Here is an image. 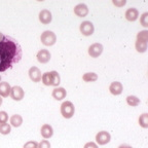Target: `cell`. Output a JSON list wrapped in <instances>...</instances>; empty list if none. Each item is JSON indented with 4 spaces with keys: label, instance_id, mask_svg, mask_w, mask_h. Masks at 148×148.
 Here are the masks:
<instances>
[{
    "label": "cell",
    "instance_id": "obj_13",
    "mask_svg": "<svg viewBox=\"0 0 148 148\" xmlns=\"http://www.w3.org/2000/svg\"><path fill=\"white\" fill-rule=\"evenodd\" d=\"M51 96L57 101H62L67 96V92H66V90L64 88H56L51 92Z\"/></svg>",
    "mask_w": 148,
    "mask_h": 148
},
{
    "label": "cell",
    "instance_id": "obj_24",
    "mask_svg": "<svg viewBox=\"0 0 148 148\" xmlns=\"http://www.w3.org/2000/svg\"><path fill=\"white\" fill-rule=\"evenodd\" d=\"M51 75H53V86H56V88H57L61 82L60 74H59L57 71H51Z\"/></svg>",
    "mask_w": 148,
    "mask_h": 148
},
{
    "label": "cell",
    "instance_id": "obj_5",
    "mask_svg": "<svg viewBox=\"0 0 148 148\" xmlns=\"http://www.w3.org/2000/svg\"><path fill=\"white\" fill-rule=\"evenodd\" d=\"M9 96H10L12 99L14 100V101H21L24 98V96H25V92H24V90L21 86H16L10 88V94H9Z\"/></svg>",
    "mask_w": 148,
    "mask_h": 148
},
{
    "label": "cell",
    "instance_id": "obj_31",
    "mask_svg": "<svg viewBox=\"0 0 148 148\" xmlns=\"http://www.w3.org/2000/svg\"><path fill=\"white\" fill-rule=\"evenodd\" d=\"M83 148H98V145L95 143V142H88Z\"/></svg>",
    "mask_w": 148,
    "mask_h": 148
},
{
    "label": "cell",
    "instance_id": "obj_10",
    "mask_svg": "<svg viewBox=\"0 0 148 148\" xmlns=\"http://www.w3.org/2000/svg\"><path fill=\"white\" fill-rule=\"evenodd\" d=\"M38 18H39V21L41 22L42 24H44V25H47V24H49L51 22V20H53L51 12H49V9H42L41 12H39V16H38Z\"/></svg>",
    "mask_w": 148,
    "mask_h": 148
},
{
    "label": "cell",
    "instance_id": "obj_25",
    "mask_svg": "<svg viewBox=\"0 0 148 148\" xmlns=\"http://www.w3.org/2000/svg\"><path fill=\"white\" fill-rule=\"evenodd\" d=\"M137 39L142 40V41H148V31L147 30L140 31L138 33V35H137Z\"/></svg>",
    "mask_w": 148,
    "mask_h": 148
},
{
    "label": "cell",
    "instance_id": "obj_7",
    "mask_svg": "<svg viewBox=\"0 0 148 148\" xmlns=\"http://www.w3.org/2000/svg\"><path fill=\"white\" fill-rule=\"evenodd\" d=\"M111 140V136L108 132L106 131H101L96 135V142L99 145H105V144L109 143Z\"/></svg>",
    "mask_w": 148,
    "mask_h": 148
},
{
    "label": "cell",
    "instance_id": "obj_9",
    "mask_svg": "<svg viewBox=\"0 0 148 148\" xmlns=\"http://www.w3.org/2000/svg\"><path fill=\"white\" fill-rule=\"evenodd\" d=\"M51 57V53L47 49H40L36 55L37 60H38L39 63H41V64H45V63L49 62Z\"/></svg>",
    "mask_w": 148,
    "mask_h": 148
},
{
    "label": "cell",
    "instance_id": "obj_15",
    "mask_svg": "<svg viewBox=\"0 0 148 148\" xmlns=\"http://www.w3.org/2000/svg\"><path fill=\"white\" fill-rule=\"evenodd\" d=\"M125 16V18H127L129 22H135L139 16L138 9L135 8V7H131V8L127 9Z\"/></svg>",
    "mask_w": 148,
    "mask_h": 148
},
{
    "label": "cell",
    "instance_id": "obj_26",
    "mask_svg": "<svg viewBox=\"0 0 148 148\" xmlns=\"http://www.w3.org/2000/svg\"><path fill=\"white\" fill-rule=\"evenodd\" d=\"M140 24L145 28L148 27V12H144V14L140 16Z\"/></svg>",
    "mask_w": 148,
    "mask_h": 148
},
{
    "label": "cell",
    "instance_id": "obj_8",
    "mask_svg": "<svg viewBox=\"0 0 148 148\" xmlns=\"http://www.w3.org/2000/svg\"><path fill=\"white\" fill-rule=\"evenodd\" d=\"M28 74H29V77H30V79L33 82H39V81L41 80V76H42L41 71H40L39 68L36 67V66L31 67L30 69H29Z\"/></svg>",
    "mask_w": 148,
    "mask_h": 148
},
{
    "label": "cell",
    "instance_id": "obj_16",
    "mask_svg": "<svg viewBox=\"0 0 148 148\" xmlns=\"http://www.w3.org/2000/svg\"><path fill=\"white\" fill-rule=\"evenodd\" d=\"M10 88L12 86H9V83L6 81L0 82V97L1 98H7L10 94Z\"/></svg>",
    "mask_w": 148,
    "mask_h": 148
},
{
    "label": "cell",
    "instance_id": "obj_1",
    "mask_svg": "<svg viewBox=\"0 0 148 148\" xmlns=\"http://www.w3.org/2000/svg\"><path fill=\"white\" fill-rule=\"evenodd\" d=\"M22 56V47L16 40L4 35L2 41H0V72L6 71L20 62Z\"/></svg>",
    "mask_w": 148,
    "mask_h": 148
},
{
    "label": "cell",
    "instance_id": "obj_21",
    "mask_svg": "<svg viewBox=\"0 0 148 148\" xmlns=\"http://www.w3.org/2000/svg\"><path fill=\"white\" fill-rule=\"evenodd\" d=\"M127 103L132 107H136L140 104V99L136 96H127Z\"/></svg>",
    "mask_w": 148,
    "mask_h": 148
},
{
    "label": "cell",
    "instance_id": "obj_3",
    "mask_svg": "<svg viewBox=\"0 0 148 148\" xmlns=\"http://www.w3.org/2000/svg\"><path fill=\"white\" fill-rule=\"evenodd\" d=\"M40 40H41V43L45 46H51L56 43L57 41V36L53 31L46 30L40 36Z\"/></svg>",
    "mask_w": 148,
    "mask_h": 148
},
{
    "label": "cell",
    "instance_id": "obj_6",
    "mask_svg": "<svg viewBox=\"0 0 148 148\" xmlns=\"http://www.w3.org/2000/svg\"><path fill=\"white\" fill-rule=\"evenodd\" d=\"M88 55L92 58H98L99 56H101V53H103V45L101 43H92V45L88 47Z\"/></svg>",
    "mask_w": 148,
    "mask_h": 148
},
{
    "label": "cell",
    "instance_id": "obj_20",
    "mask_svg": "<svg viewBox=\"0 0 148 148\" xmlns=\"http://www.w3.org/2000/svg\"><path fill=\"white\" fill-rule=\"evenodd\" d=\"M82 79L86 82H92V81H96L98 79V75L94 72H88V73L83 74Z\"/></svg>",
    "mask_w": 148,
    "mask_h": 148
},
{
    "label": "cell",
    "instance_id": "obj_14",
    "mask_svg": "<svg viewBox=\"0 0 148 148\" xmlns=\"http://www.w3.org/2000/svg\"><path fill=\"white\" fill-rule=\"evenodd\" d=\"M40 134L43 137L44 139H49L53 137V127L51 125H47V123H44L41 127V130H40Z\"/></svg>",
    "mask_w": 148,
    "mask_h": 148
},
{
    "label": "cell",
    "instance_id": "obj_17",
    "mask_svg": "<svg viewBox=\"0 0 148 148\" xmlns=\"http://www.w3.org/2000/svg\"><path fill=\"white\" fill-rule=\"evenodd\" d=\"M9 121H10V125H12V127H21L22 123H23V117H22L20 114H14V115L10 117Z\"/></svg>",
    "mask_w": 148,
    "mask_h": 148
},
{
    "label": "cell",
    "instance_id": "obj_11",
    "mask_svg": "<svg viewBox=\"0 0 148 148\" xmlns=\"http://www.w3.org/2000/svg\"><path fill=\"white\" fill-rule=\"evenodd\" d=\"M74 14H76L77 16H80V18H84V16H88V8L84 3H79L76 6L74 7Z\"/></svg>",
    "mask_w": 148,
    "mask_h": 148
},
{
    "label": "cell",
    "instance_id": "obj_33",
    "mask_svg": "<svg viewBox=\"0 0 148 148\" xmlns=\"http://www.w3.org/2000/svg\"><path fill=\"white\" fill-rule=\"evenodd\" d=\"M3 37H4V35L2 34V33L0 32V41H2V39H3Z\"/></svg>",
    "mask_w": 148,
    "mask_h": 148
},
{
    "label": "cell",
    "instance_id": "obj_29",
    "mask_svg": "<svg viewBox=\"0 0 148 148\" xmlns=\"http://www.w3.org/2000/svg\"><path fill=\"white\" fill-rule=\"evenodd\" d=\"M38 148H51V143L47 140H41L38 143Z\"/></svg>",
    "mask_w": 148,
    "mask_h": 148
},
{
    "label": "cell",
    "instance_id": "obj_12",
    "mask_svg": "<svg viewBox=\"0 0 148 148\" xmlns=\"http://www.w3.org/2000/svg\"><path fill=\"white\" fill-rule=\"evenodd\" d=\"M109 90H110V92L112 95L118 96L123 92V84H121V82H119V81H114V82L111 83L110 86H109Z\"/></svg>",
    "mask_w": 148,
    "mask_h": 148
},
{
    "label": "cell",
    "instance_id": "obj_27",
    "mask_svg": "<svg viewBox=\"0 0 148 148\" xmlns=\"http://www.w3.org/2000/svg\"><path fill=\"white\" fill-rule=\"evenodd\" d=\"M8 120V114L5 111H0V123H5Z\"/></svg>",
    "mask_w": 148,
    "mask_h": 148
},
{
    "label": "cell",
    "instance_id": "obj_23",
    "mask_svg": "<svg viewBox=\"0 0 148 148\" xmlns=\"http://www.w3.org/2000/svg\"><path fill=\"white\" fill-rule=\"evenodd\" d=\"M12 132V125H8L7 123H0V134L2 135H8Z\"/></svg>",
    "mask_w": 148,
    "mask_h": 148
},
{
    "label": "cell",
    "instance_id": "obj_2",
    "mask_svg": "<svg viewBox=\"0 0 148 148\" xmlns=\"http://www.w3.org/2000/svg\"><path fill=\"white\" fill-rule=\"evenodd\" d=\"M75 112V107H74L73 103L70 101H65L61 105V114L64 118H71L74 115Z\"/></svg>",
    "mask_w": 148,
    "mask_h": 148
},
{
    "label": "cell",
    "instance_id": "obj_28",
    "mask_svg": "<svg viewBox=\"0 0 148 148\" xmlns=\"http://www.w3.org/2000/svg\"><path fill=\"white\" fill-rule=\"evenodd\" d=\"M24 148H38V142L36 141H28L24 144Z\"/></svg>",
    "mask_w": 148,
    "mask_h": 148
},
{
    "label": "cell",
    "instance_id": "obj_32",
    "mask_svg": "<svg viewBox=\"0 0 148 148\" xmlns=\"http://www.w3.org/2000/svg\"><path fill=\"white\" fill-rule=\"evenodd\" d=\"M118 148H133L132 146L127 145V144H121V145L118 146Z\"/></svg>",
    "mask_w": 148,
    "mask_h": 148
},
{
    "label": "cell",
    "instance_id": "obj_30",
    "mask_svg": "<svg viewBox=\"0 0 148 148\" xmlns=\"http://www.w3.org/2000/svg\"><path fill=\"white\" fill-rule=\"evenodd\" d=\"M112 3H113L115 6H123V5H125V3H127V1L125 0H113L112 1Z\"/></svg>",
    "mask_w": 148,
    "mask_h": 148
},
{
    "label": "cell",
    "instance_id": "obj_35",
    "mask_svg": "<svg viewBox=\"0 0 148 148\" xmlns=\"http://www.w3.org/2000/svg\"><path fill=\"white\" fill-rule=\"evenodd\" d=\"M0 81H1V76H0Z\"/></svg>",
    "mask_w": 148,
    "mask_h": 148
},
{
    "label": "cell",
    "instance_id": "obj_18",
    "mask_svg": "<svg viewBox=\"0 0 148 148\" xmlns=\"http://www.w3.org/2000/svg\"><path fill=\"white\" fill-rule=\"evenodd\" d=\"M41 80H42V83H43L44 86H53V75H51V72H45V73L42 74Z\"/></svg>",
    "mask_w": 148,
    "mask_h": 148
},
{
    "label": "cell",
    "instance_id": "obj_4",
    "mask_svg": "<svg viewBox=\"0 0 148 148\" xmlns=\"http://www.w3.org/2000/svg\"><path fill=\"white\" fill-rule=\"evenodd\" d=\"M79 30H80L81 34L84 35V36H90L94 33V31H95V27H94L92 22L84 21L80 24Z\"/></svg>",
    "mask_w": 148,
    "mask_h": 148
},
{
    "label": "cell",
    "instance_id": "obj_19",
    "mask_svg": "<svg viewBox=\"0 0 148 148\" xmlns=\"http://www.w3.org/2000/svg\"><path fill=\"white\" fill-rule=\"evenodd\" d=\"M135 47H136L138 53H145L147 51V41H142V40L137 39L136 43H135Z\"/></svg>",
    "mask_w": 148,
    "mask_h": 148
},
{
    "label": "cell",
    "instance_id": "obj_22",
    "mask_svg": "<svg viewBox=\"0 0 148 148\" xmlns=\"http://www.w3.org/2000/svg\"><path fill=\"white\" fill-rule=\"evenodd\" d=\"M139 125H141L143 129L148 127V113H143L139 117Z\"/></svg>",
    "mask_w": 148,
    "mask_h": 148
},
{
    "label": "cell",
    "instance_id": "obj_34",
    "mask_svg": "<svg viewBox=\"0 0 148 148\" xmlns=\"http://www.w3.org/2000/svg\"><path fill=\"white\" fill-rule=\"evenodd\" d=\"M2 102H3V99L1 97H0V106H1V105H2Z\"/></svg>",
    "mask_w": 148,
    "mask_h": 148
}]
</instances>
